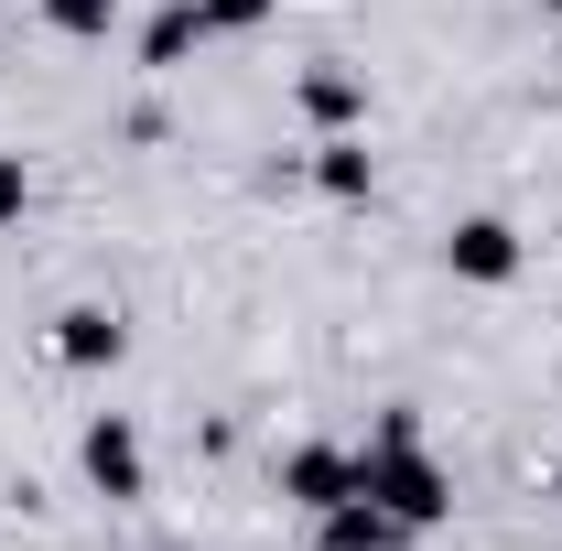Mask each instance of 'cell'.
I'll list each match as a JSON object with an SVG mask.
<instances>
[{
    "label": "cell",
    "mask_w": 562,
    "mask_h": 551,
    "mask_svg": "<svg viewBox=\"0 0 562 551\" xmlns=\"http://www.w3.org/2000/svg\"><path fill=\"white\" fill-rule=\"evenodd\" d=\"M443 271L497 292V281H519V227L508 216H454V238H443Z\"/></svg>",
    "instance_id": "3957f363"
},
{
    "label": "cell",
    "mask_w": 562,
    "mask_h": 551,
    "mask_svg": "<svg viewBox=\"0 0 562 551\" xmlns=\"http://www.w3.org/2000/svg\"><path fill=\"white\" fill-rule=\"evenodd\" d=\"M357 497H379V508L412 519V530H443V519H454V476L422 454V432H379V443L357 454Z\"/></svg>",
    "instance_id": "6da1fadb"
},
{
    "label": "cell",
    "mask_w": 562,
    "mask_h": 551,
    "mask_svg": "<svg viewBox=\"0 0 562 551\" xmlns=\"http://www.w3.org/2000/svg\"><path fill=\"white\" fill-rule=\"evenodd\" d=\"M314 184H325V195H368V151H357V140H325Z\"/></svg>",
    "instance_id": "30bf717a"
},
{
    "label": "cell",
    "mask_w": 562,
    "mask_h": 551,
    "mask_svg": "<svg viewBox=\"0 0 562 551\" xmlns=\"http://www.w3.org/2000/svg\"><path fill=\"white\" fill-rule=\"evenodd\" d=\"M184 44H206V11H195V0H173V11L151 22V44H140V55H151V66H184Z\"/></svg>",
    "instance_id": "ba28073f"
},
{
    "label": "cell",
    "mask_w": 562,
    "mask_h": 551,
    "mask_svg": "<svg viewBox=\"0 0 562 551\" xmlns=\"http://www.w3.org/2000/svg\"><path fill=\"white\" fill-rule=\"evenodd\" d=\"M76 465H87L98 497H151V454H140V432L120 412H98L87 432H76Z\"/></svg>",
    "instance_id": "7a4b0ae2"
},
{
    "label": "cell",
    "mask_w": 562,
    "mask_h": 551,
    "mask_svg": "<svg viewBox=\"0 0 562 551\" xmlns=\"http://www.w3.org/2000/svg\"><path fill=\"white\" fill-rule=\"evenodd\" d=\"M422 530L412 519H390L379 497H347V508H325V551H412Z\"/></svg>",
    "instance_id": "5b68a950"
},
{
    "label": "cell",
    "mask_w": 562,
    "mask_h": 551,
    "mask_svg": "<svg viewBox=\"0 0 562 551\" xmlns=\"http://www.w3.org/2000/svg\"><path fill=\"white\" fill-rule=\"evenodd\" d=\"M281 497L314 508V519L347 508V497H357V454H347V443H292V454H281Z\"/></svg>",
    "instance_id": "277c9868"
},
{
    "label": "cell",
    "mask_w": 562,
    "mask_h": 551,
    "mask_svg": "<svg viewBox=\"0 0 562 551\" xmlns=\"http://www.w3.org/2000/svg\"><path fill=\"white\" fill-rule=\"evenodd\" d=\"M552 497H562V465H552Z\"/></svg>",
    "instance_id": "4fadbf2b"
},
{
    "label": "cell",
    "mask_w": 562,
    "mask_h": 551,
    "mask_svg": "<svg viewBox=\"0 0 562 551\" xmlns=\"http://www.w3.org/2000/svg\"><path fill=\"white\" fill-rule=\"evenodd\" d=\"M541 11H562V0H541Z\"/></svg>",
    "instance_id": "5bb4252c"
},
{
    "label": "cell",
    "mask_w": 562,
    "mask_h": 551,
    "mask_svg": "<svg viewBox=\"0 0 562 551\" xmlns=\"http://www.w3.org/2000/svg\"><path fill=\"white\" fill-rule=\"evenodd\" d=\"M303 120H314V131H347V120H368V87L336 76V66H314L303 76Z\"/></svg>",
    "instance_id": "52a82bcc"
},
{
    "label": "cell",
    "mask_w": 562,
    "mask_h": 551,
    "mask_svg": "<svg viewBox=\"0 0 562 551\" xmlns=\"http://www.w3.org/2000/svg\"><path fill=\"white\" fill-rule=\"evenodd\" d=\"M120 314H98V303H76V314H55V357L66 368H120Z\"/></svg>",
    "instance_id": "8992f818"
},
{
    "label": "cell",
    "mask_w": 562,
    "mask_h": 551,
    "mask_svg": "<svg viewBox=\"0 0 562 551\" xmlns=\"http://www.w3.org/2000/svg\"><path fill=\"white\" fill-rule=\"evenodd\" d=\"M195 11H206V33H260L281 0H195Z\"/></svg>",
    "instance_id": "8fae6325"
},
{
    "label": "cell",
    "mask_w": 562,
    "mask_h": 551,
    "mask_svg": "<svg viewBox=\"0 0 562 551\" xmlns=\"http://www.w3.org/2000/svg\"><path fill=\"white\" fill-rule=\"evenodd\" d=\"M44 22H55V33H76V44H98V33L120 22V0H44Z\"/></svg>",
    "instance_id": "9c48e42d"
},
{
    "label": "cell",
    "mask_w": 562,
    "mask_h": 551,
    "mask_svg": "<svg viewBox=\"0 0 562 551\" xmlns=\"http://www.w3.org/2000/svg\"><path fill=\"white\" fill-rule=\"evenodd\" d=\"M33 206V173H22V151H0V227Z\"/></svg>",
    "instance_id": "7c38bea8"
}]
</instances>
